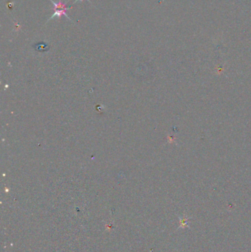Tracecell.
<instances>
[{"instance_id":"6da1fadb","label":"cell","mask_w":251,"mask_h":252,"mask_svg":"<svg viewBox=\"0 0 251 252\" xmlns=\"http://www.w3.org/2000/svg\"><path fill=\"white\" fill-rule=\"evenodd\" d=\"M52 2V3L53 4L54 6V11H61V10H69L71 8V7H66V5L65 3H63L62 2L60 1L58 3L55 2L53 0H50Z\"/></svg>"},{"instance_id":"7a4b0ae2","label":"cell","mask_w":251,"mask_h":252,"mask_svg":"<svg viewBox=\"0 0 251 252\" xmlns=\"http://www.w3.org/2000/svg\"><path fill=\"white\" fill-rule=\"evenodd\" d=\"M66 10H61V11H55V13H54L52 15V16L50 17V19H49V20L54 19V18H55V16H57L58 18H61V16H64L66 17L68 19H69L70 21H71V19L69 17V16L67 15L66 13Z\"/></svg>"},{"instance_id":"3957f363","label":"cell","mask_w":251,"mask_h":252,"mask_svg":"<svg viewBox=\"0 0 251 252\" xmlns=\"http://www.w3.org/2000/svg\"><path fill=\"white\" fill-rule=\"evenodd\" d=\"M80 1H83V0H75V2L74 3H76V2H80ZM87 1L89 2V0H87Z\"/></svg>"}]
</instances>
